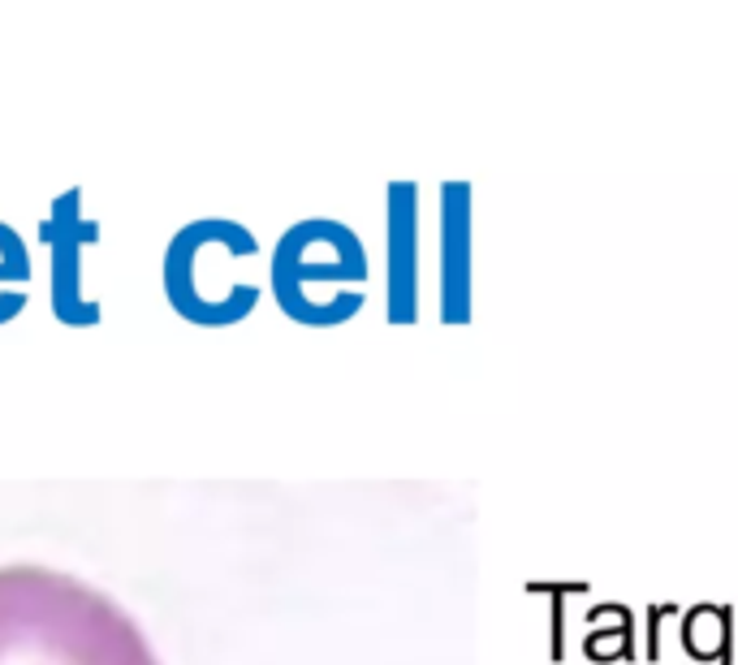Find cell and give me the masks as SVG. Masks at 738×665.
<instances>
[{
	"label": "cell",
	"instance_id": "7a4b0ae2",
	"mask_svg": "<svg viewBox=\"0 0 738 665\" xmlns=\"http://www.w3.org/2000/svg\"><path fill=\"white\" fill-rule=\"evenodd\" d=\"M531 593H553V662H565V596L588 593V584H531Z\"/></svg>",
	"mask_w": 738,
	"mask_h": 665
},
{
	"label": "cell",
	"instance_id": "3957f363",
	"mask_svg": "<svg viewBox=\"0 0 738 665\" xmlns=\"http://www.w3.org/2000/svg\"><path fill=\"white\" fill-rule=\"evenodd\" d=\"M27 277V255H22V246H18V238L13 234H4L0 238V281L9 277Z\"/></svg>",
	"mask_w": 738,
	"mask_h": 665
},
{
	"label": "cell",
	"instance_id": "277c9868",
	"mask_svg": "<svg viewBox=\"0 0 738 665\" xmlns=\"http://www.w3.org/2000/svg\"><path fill=\"white\" fill-rule=\"evenodd\" d=\"M666 618H678L673 605H652L648 609V662H661V623Z\"/></svg>",
	"mask_w": 738,
	"mask_h": 665
},
{
	"label": "cell",
	"instance_id": "6da1fadb",
	"mask_svg": "<svg viewBox=\"0 0 738 665\" xmlns=\"http://www.w3.org/2000/svg\"><path fill=\"white\" fill-rule=\"evenodd\" d=\"M0 665H160L142 627L87 579L0 566Z\"/></svg>",
	"mask_w": 738,
	"mask_h": 665
}]
</instances>
